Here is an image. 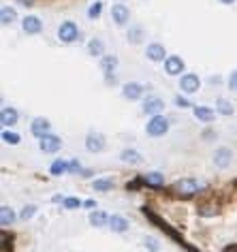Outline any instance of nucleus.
Wrapping results in <instances>:
<instances>
[{"mask_svg":"<svg viewBox=\"0 0 237 252\" xmlns=\"http://www.w3.org/2000/svg\"><path fill=\"white\" fill-rule=\"evenodd\" d=\"M167 130H169V120H167L163 113L152 116V118H149V122L146 124V133L149 137H163Z\"/></svg>","mask_w":237,"mask_h":252,"instance_id":"f257e3e1","label":"nucleus"},{"mask_svg":"<svg viewBox=\"0 0 237 252\" xmlns=\"http://www.w3.org/2000/svg\"><path fill=\"white\" fill-rule=\"evenodd\" d=\"M77 36H79V28H77V24H75V22L66 20V22H62L58 26V39L64 43V45H71V43H75V41H77Z\"/></svg>","mask_w":237,"mask_h":252,"instance_id":"f03ea898","label":"nucleus"},{"mask_svg":"<svg viewBox=\"0 0 237 252\" xmlns=\"http://www.w3.org/2000/svg\"><path fill=\"white\" fill-rule=\"evenodd\" d=\"M179 90H182L184 94H197L199 90H201V79H199V75L195 73H184L182 77H179Z\"/></svg>","mask_w":237,"mask_h":252,"instance_id":"7ed1b4c3","label":"nucleus"},{"mask_svg":"<svg viewBox=\"0 0 237 252\" xmlns=\"http://www.w3.org/2000/svg\"><path fill=\"white\" fill-rule=\"evenodd\" d=\"M111 20H114L116 26H126L128 20H130V11H128L126 4L116 2L114 7H111Z\"/></svg>","mask_w":237,"mask_h":252,"instance_id":"20e7f679","label":"nucleus"},{"mask_svg":"<svg viewBox=\"0 0 237 252\" xmlns=\"http://www.w3.org/2000/svg\"><path fill=\"white\" fill-rule=\"evenodd\" d=\"M186 71V64H184V60L179 58V56H167V60H165V73L169 75V77H178L179 73H184Z\"/></svg>","mask_w":237,"mask_h":252,"instance_id":"39448f33","label":"nucleus"},{"mask_svg":"<svg viewBox=\"0 0 237 252\" xmlns=\"http://www.w3.org/2000/svg\"><path fill=\"white\" fill-rule=\"evenodd\" d=\"M163 109H165L163 98L146 96V100H143V113H146V116H158V113H163Z\"/></svg>","mask_w":237,"mask_h":252,"instance_id":"423d86ee","label":"nucleus"},{"mask_svg":"<svg viewBox=\"0 0 237 252\" xmlns=\"http://www.w3.org/2000/svg\"><path fill=\"white\" fill-rule=\"evenodd\" d=\"M39 148L43 150V152H47V154H56L62 148V139L49 133V135H45V137H41L39 139Z\"/></svg>","mask_w":237,"mask_h":252,"instance_id":"0eeeda50","label":"nucleus"},{"mask_svg":"<svg viewBox=\"0 0 237 252\" xmlns=\"http://www.w3.org/2000/svg\"><path fill=\"white\" fill-rule=\"evenodd\" d=\"M143 88L139 81H128V84H124L122 86V96L126 98V100H139L143 96Z\"/></svg>","mask_w":237,"mask_h":252,"instance_id":"6e6552de","label":"nucleus"},{"mask_svg":"<svg viewBox=\"0 0 237 252\" xmlns=\"http://www.w3.org/2000/svg\"><path fill=\"white\" fill-rule=\"evenodd\" d=\"M146 58L152 62H165L167 60V49L160 43H149L146 47Z\"/></svg>","mask_w":237,"mask_h":252,"instance_id":"1a4fd4ad","label":"nucleus"},{"mask_svg":"<svg viewBox=\"0 0 237 252\" xmlns=\"http://www.w3.org/2000/svg\"><path fill=\"white\" fill-rule=\"evenodd\" d=\"M86 150L92 154H98L105 150V137L101 133H88L86 137Z\"/></svg>","mask_w":237,"mask_h":252,"instance_id":"9d476101","label":"nucleus"},{"mask_svg":"<svg viewBox=\"0 0 237 252\" xmlns=\"http://www.w3.org/2000/svg\"><path fill=\"white\" fill-rule=\"evenodd\" d=\"M199 188H201V184H199L197 180H192V178H184V180L176 182V190L179 194H184V197H190V194H195Z\"/></svg>","mask_w":237,"mask_h":252,"instance_id":"9b49d317","label":"nucleus"},{"mask_svg":"<svg viewBox=\"0 0 237 252\" xmlns=\"http://www.w3.org/2000/svg\"><path fill=\"white\" fill-rule=\"evenodd\" d=\"M49 130H52V124H49L47 118H34L32 124H30V133H32L34 137H45L49 135Z\"/></svg>","mask_w":237,"mask_h":252,"instance_id":"f8f14e48","label":"nucleus"},{"mask_svg":"<svg viewBox=\"0 0 237 252\" xmlns=\"http://www.w3.org/2000/svg\"><path fill=\"white\" fill-rule=\"evenodd\" d=\"M22 28H24V32L26 34H39L43 30V22L36 15H26L24 17V22H22Z\"/></svg>","mask_w":237,"mask_h":252,"instance_id":"ddd939ff","label":"nucleus"},{"mask_svg":"<svg viewBox=\"0 0 237 252\" xmlns=\"http://www.w3.org/2000/svg\"><path fill=\"white\" fill-rule=\"evenodd\" d=\"M231 158H233V152L229 148H218L214 152V165L218 169H227L231 165Z\"/></svg>","mask_w":237,"mask_h":252,"instance_id":"4468645a","label":"nucleus"},{"mask_svg":"<svg viewBox=\"0 0 237 252\" xmlns=\"http://www.w3.org/2000/svg\"><path fill=\"white\" fill-rule=\"evenodd\" d=\"M192 113H195V118L197 120H201V122H214V109L211 107H205V105H197V107H192Z\"/></svg>","mask_w":237,"mask_h":252,"instance_id":"2eb2a0df","label":"nucleus"},{"mask_svg":"<svg viewBox=\"0 0 237 252\" xmlns=\"http://www.w3.org/2000/svg\"><path fill=\"white\" fill-rule=\"evenodd\" d=\"M126 39H128V43H133V45H139V43L146 39V30H143L139 24H133L126 32Z\"/></svg>","mask_w":237,"mask_h":252,"instance_id":"dca6fc26","label":"nucleus"},{"mask_svg":"<svg viewBox=\"0 0 237 252\" xmlns=\"http://www.w3.org/2000/svg\"><path fill=\"white\" fill-rule=\"evenodd\" d=\"M109 229L114 233H126L128 231V220L122 216H109Z\"/></svg>","mask_w":237,"mask_h":252,"instance_id":"f3484780","label":"nucleus"},{"mask_svg":"<svg viewBox=\"0 0 237 252\" xmlns=\"http://www.w3.org/2000/svg\"><path fill=\"white\" fill-rule=\"evenodd\" d=\"M17 118H20V113H17L13 107H4L2 111H0V122L4 126H13L17 124Z\"/></svg>","mask_w":237,"mask_h":252,"instance_id":"a211bd4d","label":"nucleus"},{"mask_svg":"<svg viewBox=\"0 0 237 252\" xmlns=\"http://www.w3.org/2000/svg\"><path fill=\"white\" fill-rule=\"evenodd\" d=\"M15 20H17V11L13 7H7V4H4V7L0 9V24H2V26H11Z\"/></svg>","mask_w":237,"mask_h":252,"instance_id":"6ab92c4d","label":"nucleus"},{"mask_svg":"<svg viewBox=\"0 0 237 252\" xmlns=\"http://www.w3.org/2000/svg\"><path fill=\"white\" fill-rule=\"evenodd\" d=\"M118 68V56H103L101 58V71L105 75H109V73H114Z\"/></svg>","mask_w":237,"mask_h":252,"instance_id":"aec40b11","label":"nucleus"},{"mask_svg":"<svg viewBox=\"0 0 237 252\" xmlns=\"http://www.w3.org/2000/svg\"><path fill=\"white\" fill-rule=\"evenodd\" d=\"M216 111L220 113V116H233L235 113V109H233V105H231V100H227V98H218L216 100Z\"/></svg>","mask_w":237,"mask_h":252,"instance_id":"412c9836","label":"nucleus"},{"mask_svg":"<svg viewBox=\"0 0 237 252\" xmlns=\"http://www.w3.org/2000/svg\"><path fill=\"white\" fill-rule=\"evenodd\" d=\"M88 52H90V56L103 58V56H105V43H103L101 39H92V41L88 43Z\"/></svg>","mask_w":237,"mask_h":252,"instance_id":"4be33fe9","label":"nucleus"},{"mask_svg":"<svg viewBox=\"0 0 237 252\" xmlns=\"http://www.w3.org/2000/svg\"><path fill=\"white\" fill-rule=\"evenodd\" d=\"M143 182H146L148 186H163L165 184V175L158 173V171H152V173L143 175Z\"/></svg>","mask_w":237,"mask_h":252,"instance_id":"5701e85b","label":"nucleus"},{"mask_svg":"<svg viewBox=\"0 0 237 252\" xmlns=\"http://www.w3.org/2000/svg\"><path fill=\"white\" fill-rule=\"evenodd\" d=\"M90 224L92 226H105V224H109V216L105 212L94 210V212L90 214Z\"/></svg>","mask_w":237,"mask_h":252,"instance_id":"b1692460","label":"nucleus"},{"mask_svg":"<svg viewBox=\"0 0 237 252\" xmlns=\"http://www.w3.org/2000/svg\"><path fill=\"white\" fill-rule=\"evenodd\" d=\"M120 158L124 162H128V165H139V162H141V154L137 152V150H124V152L120 154Z\"/></svg>","mask_w":237,"mask_h":252,"instance_id":"393cba45","label":"nucleus"},{"mask_svg":"<svg viewBox=\"0 0 237 252\" xmlns=\"http://www.w3.org/2000/svg\"><path fill=\"white\" fill-rule=\"evenodd\" d=\"M49 173L52 175H56V178H58V175H64V173H68V162L66 160H54L52 162V167H49Z\"/></svg>","mask_w":237,"mask_h":252,"instance_id":"a878e982","label":"nucleus"},{"mask_svg":"<svg viewBox=\"0 0 237 252\" xmlns=\"http://www.w3.org/2000/svg\"><path fill=\"white\" fill-rule=\"evenodd\" d=\"M13 220H15L13 210L4 205L2 210H0V224H2V226H11V224H13Z\"/></svg>","mask_w":237,"mask_h":252,"instance_id":"bb28decb","label":"nucleus"},{"mask_svg":"<svg viewBox=\"0 0 237 252\" xmlns=\"http://www.w3.org/2000/svg\"><path fill=\"white\" fill-rule=\"evenodd\" d=\"M103 13V0H96V2H92L90 4V9H88V17L90 20H98Z\"/></svg>","mask_w":237,"mask_h":252,"instance_id":"cd10ccee","label":"nucleus"},{"mask_svg":"<svg viewBox=\"0 0 237 252\" xmlns=\"http://www.w3.org/2000/svg\"><path fill=\"white\" fill-rule=\"evenodd\" d=\"M2 141L9 143V146H17V143L22 141V137L17 133H13V130H4V133H2Z\"/></svg>","mask_w":237,"mask_h":252,"instance_id":"c85d7f7f","label":"nucleus"},{"mask_svg":"<svg viewBox=\"0 0 237 252\" xmlns=\"http://www.w3.org/2000/svg\"><path fill=\"white\" fill-rule=\"evenodd\" d=\"M92 186H94V190H111V188H114V182H111V180H105V178H101V180H94V184H92Z\"/></svg>","mask_w":237,"mask_h":252,"instance_id":"c756f323","label":"nucleus"},{"mask_svg":"<svg viewBox=\"0 0 237 252\" xmlns=\"http://www.w3.org/2000/svg\"><path fill=\"white\" fill-rule=\"evenodd\" d=\"M79 205H82V201H79L77 197H68V199H64V207H66V210H77Z\"/></svg>","mask_w":237,"mask_h":252,"instance_id":"7c9ffc66","label":"nucleus"},{"mask_svg":"<svg viewBox=\"0 0 237 252\" xmlns=\"http://www.w3.org/2000/svg\"><path fill=\"white\" fill-rule=\"evenodd\" d=\"M34 214H36V205H26V207H24V210H22L20 216H22L24 220H28V218H32Z\"/></svg>","mask_w":237,"mask_h":252,"instance_id":"2f4dec72","label":"nucleus"},{"mask_svg":"<svg viewBox=\"0 0 237 252\" xmlns=\"http://www.w3.org/2000/svg\"><path fill=\"white\" fill-rule=\"evenodd\" d=\"M143 244H146L148 250H152V252H158L160 250V246H158V242H156L154 237H146V239H143Z\"/></svg>","mask_w":237,"mask_h":252,"instance_id":"473e14b6","label":"nucleus"},{"mask_svg":"<svg viewBox=\"0 0 237 252\" xmlns=\"http://www.w3.org/2000/svg\"><path fill=\"white\" fill-rule=\"evenodd\" d=\"M176 105L179 107V109H186V107H192V105H190V100L186 98V96H179V94L176 96Z\"/></svg>","mask_w":237,"mask_h":252,"instance_id":"72a5a7b5","label":"nucleus"},{"mask_svg":"<svg viewBox=\"0 0 237 252\" xmlns=\"http://www.w3.org/2000/svg\"><path fill=\"white\" fill-rule=\"evenodd\" d=\"M68 173H82V165H79V160H68Z\"/></svg>","mask_w":237,"mask_h":252,"instance_id":"f704fd0d","label":"nucleus"},{"mask_svg":"<svg viewBox=\"0 0 237 252\" xmlns=\"http://www.w3.org/2000/svg\"><path fill=\"white\" fill-rule=\"evenodd\" d=\"M229 88L233 92H237V71H233V73L229 75Z\"/></svg>","mask_w":237,"mask_h":252,"instance_id":"c9c22d12","label":"nucleus"},{"mask_svg":"<svg viewBox=\"0 0 237 252\" xmlns=\"http://www.w3.org/2000/svg\"><path fill=\"white\" fill-rule=\"evenodd\" d=\"M86 207H88V210H94V207H96V201H92V199H88V201H86V203H84Z\"/></svg>","mask_w":237,"mask_h":252,"instance_id":"e433bc0d","label":"nucleus"},{"mask_svg":"<svg viewBox=\"0 0 237 252\" xmlns=\"http://www.w3.org/2000/svg\"><path fill=\"white\" fill-rule=\"evenodd\" d=\"M20 4H24V7H32V0H17Z\"/></svg>","mask_w":237,"mask_h":252,"instance_id":"4c0bfd02","label":"nucleus"},{"mask_svg":"<svg viewBox=\"0 0 237 252\" xmlns=\"http://www.w3.org/2000/svg\"><path fill=\"white\" fill-rule=\"evenodd\" d=\"M218 2H220V4H227V7H229V4H235V0H218Z\"/></svg>","mask_w":237,"mask_h":252,"instance_id":"58836bf2","label":"nucleus"},{"mask_svg":"<svg viewBox=\"0 0 237 252\" xmlns=\"http://www.w3.org/2000/svg\"><path fill=\"white\" fill-rule=\"evenodd\" d=\"M209 84H220V77H209Z\"/></svg>","mask_w":237,"mask_h":252,"instance_id":"ea45409f","label":"nucleus"},{"mask_svg":"<svg viewBox=\"0 0 237 252\" xmlns=\"http://www.w3.org/2000/svg\"><path fill=\"white\" fill-rule=\"evenodd\" d=\"M118 2H122V0H118Z\"/></svg>","mask_w":237,"mask_h":252,"instance_id":"a19ab883","label":"nucleus"}]
</instances>
